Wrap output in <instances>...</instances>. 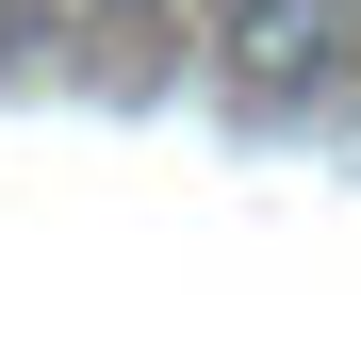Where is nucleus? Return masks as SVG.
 I'll use <instances>...</instances> for the list:
<instances>
[{"label":"nucleus","mask_w":361,"mask_h":361,"mask_svg":"<svg viewBox=\"0 0 361 361\" xmlns=\"http://www.w3.org/2000/svg\"><path fill=\"white\" fill-rule=\"evenodd\" d=\"M17 49H33V0H0V66H17Z\"/></svg>","instance_id":"2"},{"label":"nucleus","mask_w":361,"mask_h":361,"mask_svg":"<svg viewBox=\"0 0 361 361\" xmlns=\"http://www.w3.org/2000/svg\"><path fill=\"white\" fill-rule=\"evenodd\" d=\"M329 33H345L329 0H230V49H247V82H312V66H329Z\"/></svg>","instance_id":"1"}]
</instances>
